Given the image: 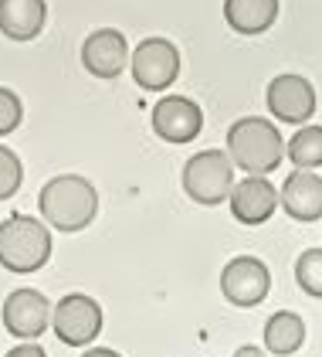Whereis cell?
Listing matches in <instances>:
<instances>
[{"label":"cell","instance_id":"6da1fadb","mask_svg":"<svg viewBox=\"0 0 322 357\" xmlns=\"http://www.w3.org/2000/svg\"><path fill=\"white\" fill-rule=\"evenodd\" d=\"M38 208H41L45 225L54 231H81L92 225L99 211V194L79 174H61L41 188Z\"/></svg>","mask_w":322,"mask_h":357},{"label":"cell","instance_id":"7a4b0ae2","mask_svg":"<svg viewBox=\"0 0 322 357\" xmlns=\"http://www.w3.org/2000/svg\"><path fill=\"white\" fill-rule=\"evenodd\" d=\"M227 157L251 177H265L285 157L282 133L265 116H244L227 130Z\"/></svg>","mask_w":322,"mask_h":357},{"label":"cell","instance_id":"3957f363","mask_svg":"<svg viewBox=\"0 0 322 357\" xmlns=\"http://www.w3.org/2000/svg\"><path fill=\"white\" fill-rule=\"evenodd\" d=\"M51 259V228L31 215L0 221V266L7 273H38Z\"/></svg>","mask_w":322,"mask_h":357},{"label":"cell","instance_id":"277c9868","mask_svg":"<svg viewBox=\"0 0 322 357\" xmlns=\"http://www.w3.org/2000/svg\"><path fill=\"white\" fill-rule=\"evenodd\" d=\"M234 188V164L224 150H200L184 164V191L190 201L214 208L231 197Z\"/></svg>","mask_w":322,"mask_h":357},{"label":"cell","instance_id":"5b68a950","mask_svg":"<svg viewBox=\"0 0 322 357\" xmlns=\"http://www.w3.org/2000/svg\"><path fill=\"white\" fill-rule=\"evenodd\" d=\"M54 337L68 347H88L102 333V306L85 296V293H68L54 303L51 310Z\"/></svg>","mask_w":322,"mask_h":357},{"label":"cell","instance_id":"8992f818","mask_svg":"<svg viewBox=\"0 0 322 357\" xmlns=\"http://www.w3.org/2000/svg\"><path fill=\"white\" fill-rule=\"evenodd\" d=\"M129 68H133V79L139 89L163 92V89H170L177 82V75H180V52L166 38H146V41L136 45L133 58H129Z\"/></svg>","mask_w":322,"mask_h":357},{"label":"cell","instance_id":"52a82bcc","mask_svg":"<svg viewBox=\"0 0 322 357\" xmlns=\"http://www.w3.org/2000/svg\"><path fill=\"white\" fill-rule=\"evenodd\" d=\"M271 289V273L268 266L255 255H238L224 266L220 273V293L224 300L234 303V306H258V303L268 296Z\"/></svg>","mask_w":322,"mask_h":357},{"label":"cell","instance_id":"ba28073f","mask_svg":"<svg viewBox=\"0 0 322 357\" xmlns=\"http://www.w3.org/2000/svg\"><path fill=\"white\" fill-rule=\"evenodd\" d=\"M3 327L17 340H38L51 327V303L38 289H14L3 300Z\"/></svg>","mask_w":322,"mask_h":357},{"label":"cell","instance_id":"9c48e42d","mask_svg":"<svg viewBox=\"0 0 322 357\" xmlns=\"http://www.w3.org/2000/svg\"><path fill=\"white\" fill-rule=\"evenodd\" d=\"M153 130L166 143H190L204 130V112L187 96H163L153 106Z\"/></svg>","mask_w":322,"mask_h":357},{"label":"cell","instance_id":"30bf717a","mask_svg":"<svg viewBox=\"0 0 322 357\" xmlns=\"http://www.w3.org/2000/svg\"><path fill=\"white\" fill-rule=\"evenodd\" d=\"M265 99H268L271 116L278 123H289V126H298V123L312 119V112H316V89L302 75H278V79H271Z\"/></svg>","mask_w":322,"mask_h":357},{"label":"cell","instance_id":"8fae6325","mask_svg":"<svg viewBox=\"0 0 322 357\" xmlns=\"http://www.w3.org/2000/svg\"><path fill=\"white\" fill-rule=\"evenodd\" d=\"M126 61H129V41L115 28L92 31L81 45V65L95 79H115L126 68Z\"/></svg>","mask_w":322,"mask_h":357},{"label":"cell","instance_id":"7c38bea8","mask_svg":"<svg viewBox=\"0 0 322 357\" xmlns=\"http://www.w3.org/2000/svg\"><path fill=\"white\" fill-rule=\"evenodd\" d=\"M231 215L241 225H265L278 208V191L268 177H244L231 188Z\"/></svg>","mask_w":322,"mask_h":357},{"label":"cell","instance_id":"4fadbf2b","mask_svg":"<svg viewBox=\"0 0 322 357\" xmlns=\"http://www.w3.org/2000/svg\"><path fill=\"white\" fill-rule=\"evenodd\" d=\"M278 204L296 221H319L322 218V177L312 170H296L285 177Z\"/></svg>","mask_w":322,"mask_h":357},{"label":"cell","instance_id":"5bb4252c","mask_svg":"<svg viewBox=\"0 0 322 357\" xmlns=\"http://www.w3.org/2000/svg\"><path fill=\"white\" fill-rule=\"evenodd\" d=\"M48 21L45 0H0V34L10 41H34Z\"/></svg>","mask_w":322,"mask_h":357},{"label":"cell","instance_id":"9a60e30c","mask_svg":"<svg viewBox=\"0 0 322 357\" xmlns=\"http://www.w3.org/2000/svg\"><path fill=\"white\" fill-rule=\"evenodd\" d=\"M278 17V0H224V21L238 34H265Z\"/></svg>","mask_w":322,"mask_h":357},{"label":"cell","instance_id":"2e32d148","mask_svg":"<svg viewBox=\"0 0 322 357\" xmlns=\"http://www.w3.org/2000/svg\"><path fill=\"white\" fill-rule=\"evenodd\" d=\"M302 344H305V324H302V317L292 313V310L271 313L268 324H265V347H268L271 354L289 357V354H296Z\"/></svg>","mask_w":322,"mask_h":357},{"label":"cell","instance_id":"e0dca14e","mask_svg":"<svg viewBox=\"0 0 322 357\" xmlns=\"http://www.w3.org/2000/svg\"><path fill=\"white\" fill-rule=\"evenodd\" d=\"M285 153L296 164V170H316V167H322V126L296 130V137L289 139Z\"/></svg>","mask_w":322,"mask_h":357},{"label":"cell","instance_id":"ac0fdd59","mask_svg":"<svg viewBox=\"0 0 322 357\" xmlns=\"http://www.w3.org/2000/svg\"><path fill=\"white\" fill-rule=\"evenodd\" d=\"M296 282L309 293L322 300V248H305L296 262Z\"/></svg>","mask_w":322,"mask_h":357},{"label":"cell","instance_id":"d6986e66","mask_svg":"<svg viewBox=\"0 0 322 357\" xmlns=\"http://www.w3.org/2000/svg\"><path fill=\"white\" fill-rule=\"evenodd\" d=\"M21 181H24V164L14 150L0 146V201L14 197L21 191Z\"/></svg>","mask_w":322,"mask_h":357},{"label":"cell","instance_id":"ffe728a7","mask_svg":"<svg viewBox=\"0 0 322 357\" xmlns=\"http://www.w3.org/2000/svg\"><path fill=\"white\" fill-rule=\"evenodd\" d=\"M21 123H24V102L17 99V92L0 85V137L14 133Z\"/></svg>","mask_w":322,"mask_h":357},{"label":"cell","instance_id":"44dd1931","mask_svg":"<svg viewBox=\"0 0 322 357\" xmlns=\"http://www.w3.org/2000/svg\"><path fill=\"white\" fill-rule=\"evenodd\" d=\"M3 357H48V354H45V347H38L34 340H24V344H17L14 351H7Z\"/></svg>","mask_w":322,"mask_h":357},{"label":"cell","instance_id":"7402d4cb","mask_svg":"<svg viewBox=\"0 0 322 357\" xmlns=\"http://www.w3.org/2000/svg\"><path fill=\"white\" fill-rule=\"evenodd\" d=\"M234 357H268L261 347H251V344H244V347H238L234 351Z\"/></svg>","mask_w":322,"mask_h":357},{"label":"cell","instance_id":"603a6c76","mask_svg":"<svg viewBox=\"0 0 322 357\" xmlns=\"http://www.w3.org/2000/svg\"><path fill=\"white\" fill-rule=\"evenodd\" d=\"M81 357H122V354H115V351H108V347H88Z\"/></svg>","mask_w":322,"mask_h":357}]
</instances>
